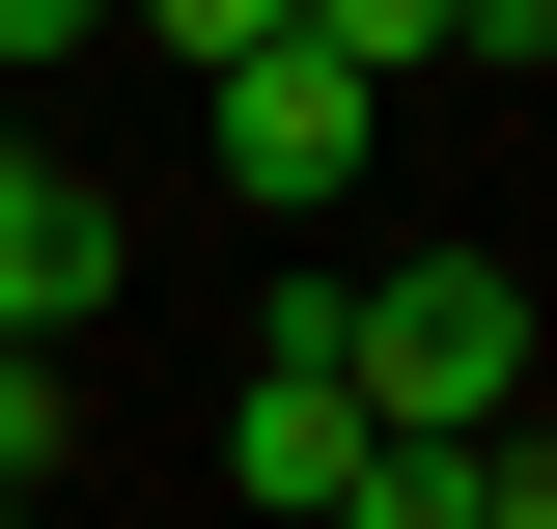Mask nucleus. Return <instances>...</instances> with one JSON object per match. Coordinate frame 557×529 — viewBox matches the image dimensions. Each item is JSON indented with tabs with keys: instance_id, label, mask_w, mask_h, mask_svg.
<instances>
[{
	"instance_id": "4",
	"label": "nucleus",
	"mask_w": 557,
	"mask_h": 529,
	"mask_svg": "<svg viewBox=\"0 0 557 529\" xmlns=\"http://www.w3.org/2000/svg\"><path fill=\"white\" fill-rule=\"evenodd\" d=\"M278 28H307L335 84H446V0H278Z\"/></svg>"
},
{
	"instance_id": "3",
	"label": "nucleus",
	"mask_w": 557,
	"mask_h": 529,
	"mask_svg": "<svg viewBox=\"0 0 557 529\" xmlns=\"http://www.w3.org/2000/svg\"><path fill=\"white\" fill-rule=\"evenodd\" d=\"M84 307H112V196L57 139H0V334H84Z\"/></svg>"
},
{
	"instance_id": "7",
	"label": "nucleus",
	"mask_w": 557,
	"mask_h": 529,
	"mask_svg": "<svg viewBox=\"0 0 557 529\" xmlns=\"http://www.w3.org/2000/svg\"><path fill=\"white\" fill-rule=\"evenodd\" d=\"M84 28H112V0H0V84H28V57H84Z\"/></svg>"
},
{
	"instance_id": "5",
	"label": "nucleus",
	"mask_w": 557,
	"mask_h": 529,
	"mask_svg": "<svg viewBox=\"0 0 557 529\" xmlns=\"http://www.w3.org/2000/svg\"><path fill=\"white\" fill-rule=\"evenodd\" d=\"M112 28H168V57H251V28H278V0H112Z\"/></svg>"
},
{
	"instance_id": "8",
	"label": "nucleus",
	"mask_w": 557,
	"mask_h": 529,
	"mask_svg": "<svg viewBox=\"0 0 557 529\" xmlns=\"http://www.w3.org/2000/svg\"><path fill=\"white\" fill-rule=\"evenodd\" d=\"M0 529H28V473H0Z\"/></svg>"
},
{
	"instance_id": "1",
	"label": "nucleus",
	"mask_w": 557,
	"mask_h": 529,
	"mask_svg": "<svg viewBox=\"0 0 557 529\" xmlns=\"http://www.w3.org/2000/svg\"><path fill=\"white\" fill-rule=\"evenodd\" d=\"M335 391L418 418V446H474V418H530V251H418L335 307Z\"/></svg>"
},
{
	"instance_id": "6",
	"label": "nucleus",
	"mask_w": 557,
	"mask_h": 529,
	"mask_svg": "<svg viewBox=\"0 0 557 529\" xmlns=\"http://www.w3.org/2000/svg\"><path fill=\"white\" fill-rule=\"evenodd\" d=\"M446 57H502V84H530V57H557V0H446Z\"/></svg>"
},
{
	"instance_id": "2",
	"label": "nucleus",
	"mask_w": 557,
	"mask_h": 529,
	"mask_svg": "<svg viewBox=\"0 0 557 529\" xmlns=\"http://www.w3.org/2000/svg\"><path fill=\"white\" fill-rule=\"evenodd\" d=\"M196 84H223V196H251V223L362 196V139H391V84H335L307 28H251V57H196Z\"/></svg>"
}]
</instances>
